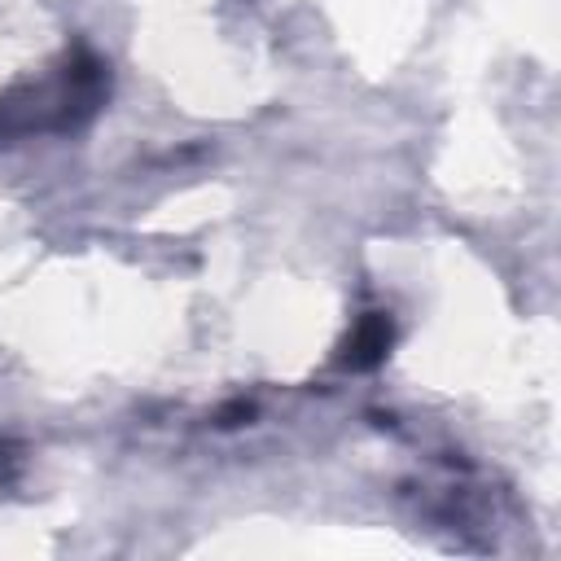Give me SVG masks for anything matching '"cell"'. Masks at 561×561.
I'll list each match as a JSON object with an SVG mask.
<instances>
[{"label":"cell","mask_w":561,"mask_h":561,"mask_svg":"<svg viewBox=\"0 0 561 561\" xmlns=\"http://www.w3.org/2000/svg\"><path fill=\"white\" fill-rule=\"evenodd\" d=\"M105 96L110 66L88 44H75L48 75L22 79L0 96V145L48 131H75L101 114Z\"/></svg>","instance_id":"cell-1"},{"label":"cell","mask_w":561,"mask_h":561,"mask_svg":"<svg viewBox=\"0 0 561 561\" xmlns=\"http://www.w3.org/2000/svg\"><path fill=\"white\" fill-rule=\"evenodd\" d=\"M390 346H394V320L386 311H364L355 320V329H351L337 364L351 368V373H368V368H377L390 355Z\"/></svg>","instance_id":"cell-2"},{"label":"cell","mask_w":561,"mask_h":561,"mask_svg":"<svg viewBox=\"0 0 561 561\" xmlns=\"http://www.w3.org/2000/svg\"><path fill=\"white\" fill-rule=\"evenodd\" d=\"M250 416H254L250 403H232L228 412H219V425H241V421H250Z\"/></svg>","instance_id":"cell-3"}]
</instances>
